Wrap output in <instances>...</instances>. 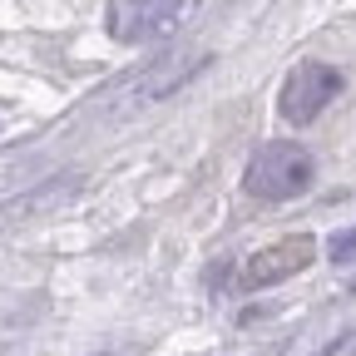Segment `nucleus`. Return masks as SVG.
Listing matches in <instances>:
<instances>
[{"label": "nucleus", "mask_w": 356, "mask_h": 356, "mask_svg": "<svg viewBox=\"0 0 356 356\" xmlns=\"http://www.w3.org/2000/svg\"><path fill=\"white\" fill-rule=\"evenodd\" d=\"M317 178V159H312L302 144H262L243 173V188L252 198H267V203H282V198H297L312 188Z\"/></svg>", "instance_id": "obj_1"}, {"label": "nucleus", "mask_w": 356, "mask_h": 356, "mask_svg": "<svg viewBox=\"0 0 356 356\" xmlns=\"http://www.w3.org/2000/svg\"><path fill=\"white\" fill-rule=\"evenodd\" d=\"M184 15V0H109V35L124 44H149L159 35H168Z\"/></svg>", "instance_id": "obj_2"}, {"label": "nucleus", "mask_w": 356, "mask_h": 356, "mask_svg": "<svg viewBox=\"0 0 356 356\" xmlns=\"http://www.w3.org/2000/svg\"><path fill=\"white\" fill-rule=\"evenodd\" d=\"M337 95H341V74H337L332 65H317V60H307V65H297V70L287 74L277 109H282V119H292V124H307V119H317V114H322V109H327Z\"/></svg>", "instance_id": "obj_3"}, {"label": "nucleus", "mask_w": 356, "mask_h": 356, "mask_svg": "<svg viewBox=\"0 0 356 356\" xmlns=\"http://www.w3.org/2000/svg\"><path fill=\"white\" fill-rule=\"evenodd\" d=\"M312 252H317V243L312 238H287L277 248H262L257 257H248L243 267V287H267V282H282L292 273H302V267L312 262Z\"/></svg>", "instance_id": "obj_4"}, {"label": "nucleus", "mask_w": 356, "mask_h": 356, "mask_svg": "<svg viewBox=\"0 0 356 356\" xmlns=\"http://www.w3.org/2000/svg\"><path fill=\"white\" fill-rule=\"evenodd\" d=\"M332 257H337V262H351V257H356V228L341 233V238H332Z\"/></svg>", "instance_id": "obj_5"}]
</instances>
